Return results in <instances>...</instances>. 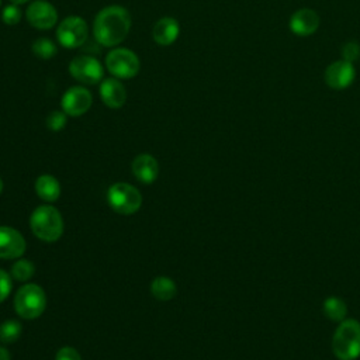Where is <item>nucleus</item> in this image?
<instances>
[{"instance_id": "4", "label": "nucleus", "mask_w": 360, "mask_h": 360, "mask_svg": "<svg viewBox=\"0 0 360 360\" xmlns=\"http://www.w3.org/2000/svg\"><path fill=\"white\" fill-rule=\"evenodd\" d=\"M46 297L37 284H25L14 297V309L24 319H35L45 311Z\"/></svg>"}, {"instance_id": "5", "label": "nucleus", "mask_w": 360, "mask_h": 360, "mask_svg": "<svg viewBox=\"0 0 360 360\" xmlns=\"http://www.w3.org/2000/svg\"><path fill=\"white\" fill-rule=\"evenodd\" d=\"M110 207L122 215L136 212L142 205V195L139 190L128 183H115L107 191Z\"/></svg>"}, {"instance_id": "31", "label": "nucleus", "mask_w": 360, "mask_h": 360, "mask_svg": "<svg viewBox=\"0 0 360 360\" xmlns=\"http://www.w3.org/2000/svg\"><path fill=\"white\" fill-rule=\"evenodd\" d=\"M0 6H1V0H0Z\"/></svg>"}, {"instance_id": "14", "label": "nucleus", "mask_w": 360, "mask_h": 360, "mask_svg": "<svg viewBox=\"0 0 360 360\" xmlns=\"http://www.w3.org/2000/svg\"><path fill=\"white\" fill-rule=\"evenodd\" d=\"M100 97L110 108H120L127 101V90L117 77H107L101 80Z\"/></svg>"}, {"instance_id": "29", "label": "nucleus", "mask_w": 360, "mask_h": 360, "mask_svg": "<svg viewBox=\"0 0 360 360\" xmlns=\"http://www.w3.org/2000/svg\"><path fill=\"white\" fill-rule=\"evenodd\" d=\"M28 0H11V3H14V4H24V3H27Z\"/></svg>"}, {"instance_id": "7", "label": "nucleus", "mask_w": 360, "mask_h": 360, "mask_svg": "<svg viewBox=\"0 0 360 360\" xmlns=\"http://www.w3.org/2000/svg\"><path fill=\"white\" fill-rule=\"evenodd\" d=\"M89 35L86 21L79 15H69L59 22L56 30L58 42L66 49H75L82 46Z\"/></svg>"}, {"instance_id": "2", "label": "nucleus", "mask_w": 360, "mask_h": 360, "mask_svg": "<svg viewBox=\"0 0 360 360\" xmlns=\"http://www.w3.org/2000/svg\"><path fill=\"white\" fill-rule=\"evenodd\" d=\"M332 350L339 360H354L360 356V322L353 318L339 322L333 338Z\"/></svg>"}, {"instance_id": "21", "label": "nucleus", "mask_w": 360, "mask_h": 360, "mask_svg": "<svg viewBox=\"0 0 360 360\" xmlns=\"http://www.w3.org/2000/svg\"><path fill=\"white\" fill-rule=\"evenodd\" d=\"M21 323L15 319H7L0 325V340L3 343H13L21 335Z\"/></svg>"}, {"instance_id": "22", "label": "nucleus", "mask_w": 360, "mask_h": 360, "mask_svg": "<svg viewBox=\"0 0 360 360\" xmlns=\"http://www.w3.org/2000/svg\"><path fill=\"white\" fill-rule=\"evenodd\" d=\"M35 273V267L32 264V262L27 260V259H21L17 260L13 267H11V276L18 280V281H27L30 280Z\"/></svg>"}, {"instance_id": "3", "label": "nucleus", "mask_w": 360, "mask_h": 360, "mask_svg": "<svg viewBox=\"0 0 360 360\" xmlns=\"http://www.w3.org/2000/svg\"><path fill=\"white\" fill-rule=\"evenodd\" d=\"M30 225L34 235L45 242H55L63 233L62 215L52 205L37 207L31 214Z\"/></svg>"}, {"instance_id": "27", "label": "nucleus", "mask_w": 360, "mask_h": 360, "mask_svg": "<svg viewBox=\"0 0 360 360\" xmlns=\"http://www.w3.org/2000/svg\"><path fill=\"white\" fill-rule=\"evenodd\" d=\"M55 360H82L79 352L70 346H65L58 350Z\"/></svg>"}, {"instance_id": "13", "label": "nucleus", "mask_w": 360, "mask_h": 360, "mask_svg": "<svg viewBox=\"0 0 360 360\" xmlns=\"http://www.w3.org/2000/svg\"><path fill=\"white\" fill-rule=\"evenodd\" d=\"M288 27L298 37L312 35L319 27V15L312 8H300L290 17Z\"/></svg>"}, {"instance_id": "19", "label": "nucleus", "mask_w": 360, "mask_h": 360, "mask_svg": "<svg viewBox=\"0 0 360 360\" xmlns=\"http://www.w3.org/2000/svg\"><path fill=\"white\" fill-rule=\"evenodd\" d=\"M323 314L328 319H330L332 322H342L343 319H346V314H347V305L346 302L339 298V297H328L323 301Z\"/></svg>"}, {"instance_id": "12", "label": "nucleus", "mask_w": 360, "mask_h": 360, "mask_svg": "<svg viewBox=\"0 0 360 360\" xmlns=\"http://www.w3.org/2000/svg\"><path fill=\"white\" fill-rule=\"evenodd\" d=\"M24 236L11 226H0V259H17L25 252Z\"/></svg>"}, {"instance_id": "16", "label": "nucleus", "mask_w": 360, "mask_h": 360, "mask_svg": "<svg viewBox=\"0 0 360 360\" xmlns=\"http://www.w3.org/2000/svg\"><path fill=\"white\" fill-rule=\"evenodd\" d=\"M132 173L145 184L153 183L159 174L158 160L149 153H141L132 162Z\"/></svg>"}, {"instance_id": "15", "label": "nucleus", "mask_w": 360, "mask_h": 360, "mask_svg": "<svg viewBox=\"0 0 360 360\" xmlns=\"http://www.w3.org/2000/svg\"><path fill=\"white\" fill-rule=\"evenodd\" d=\"M179 34H180L179 21L172 17L159 18L152 28V37L155 42L163 46L172 45L177 39Z\"/></svg>"}, {"instance_id": "1", "label": "nucleus", "mask_w": 360, "mask_h": 360, "mask_svg": "<svg viewBox=\"0 0 360 360\" xmlns=\"http://www.w3.org/2000/svg\"><path fill=\"white\" fill-rule=\"evenodd\" d=\"M131 30V15L122 6H107L101 8L93 22V35L103 46L121 44Z\"/></svg>"}, {"instance_id": "6", "label": "nucleus", "mask_w": 360, "mask_h": 360, "mask_svg": "<svg viewBox=\"0 0 360 360\" xmlns=\"http://www.w3.org/2000/svg\"><path fill=\"white\" fill-rule=\"evenodd\" d=\"M105 68L117 79H131L139 73L141 62L131 49L115 48L105 56Z\"/></svg>"}, {"instance_id": "18", "label": "nucleus", "mask_w": 360, "mask_h": 360, "mask_svg": "<svg viewBox=\"0 0 360 360\" xmlns=\"http://www.w3.org/2000/svg\"><path fill=\"white\" fill-rule=\"evenodd\" d=\"M176 283L166 276H158L150 283V292L156 300L169 301L176 295Z\"/></svg>"}, {"instance_id": "26", "label": "nucleus", "mask_w": 360, "mask_h": 360, "mask_svg": "<svg viewBox=\"0 0 360 360\" xmlns=\"http://www.w3.org/2000/svg\"><path fill=\"white\" fill-rule=\"evenodd\" d=\"M11 285L13 284H11L10 276L4 270L0 269V302H3L8 297V294L11 291Z\"/></svg>"}, {"instance_id": "17", "label": "nucleus", "mask_w": 360, "mask_h": 360, "mask_svg": "<svg viewBox=\"0 0 360 360\" xmlns=\"http://www.w3.org/2000/svg\"><path fill=\"white\" fill-rule=\"evenodd\" d=\"M35 191L42 200L48 202H53L60 195V184L53 176L41 174L35 180Z\"/></svg>"}, {"instance_id": "30", "label": "nucleus", "mask_w": 360, "mask_h": 360, "mask_svg": "<svg viewBox=\"0 0 360 360\" xmlns=\"http://www.w3.org/2000/svg\"><path fill=\"white\" fill-rule=\"evenodd\" d=\"M1 191H3V181H1V179H0V194H1Z\"/></svg>"}, {"instance_id": "23", "label": "nucleus", "mask_w": 360, "mask_h": 360, "mask_svg": "<svg viewBox=\"0 0 360 360\" xmlns=\"http://www.w3.org/2000/svg\"><path fill=\"white\" fill-rule=\"evenodd\" d=\"M66 115L68 114L65 111H58V110L49 112L48 117H46V127H48V129H51V131H60V129H63L65 125H66V121H68Z\"/></svg>"}, {"instance_id": "9", "label": "nucleus", "mask_w": 360, "mask_h": 360, "mask_svg": "<svg viewBox=\"0 0 360 360\" xmlns=\"http://www.w3.org/2000/svg\"><path fill=\"white\" fill-rule=\"evenodd\" d=\"M93 103L91 93L83 86H72L69 87L60 100L62 111L72 117H80L89 111Z\"/></svg>"}, {"instance_id": "8", "label": "nucleus", "mask_w": 360, "mask_h": 360, "mask_svg": "<svg viewBox=\"0 0 360 360\" xmlns=\"http://www.w3.org/2000/svg\"><path fill=\"white\" fill-rule=\"evenodd\" d=\"M69 73L83 84H97L104 79V68L98 59L80 55L70 60Z\"/></svg>"}, {"instance_id": "11", "label": "nucleus", "mask_w": 360, "mask_h": 360, "mask_svg": "<svg viewBox=\"0 0 360 360\" xmlns=\"http://www.w3.org/2000/svg\"><path fill=\"white\" fill-rule=\"evenodd\" d=\"M325 83L333 89V90H343L349 87L354 77H356V70L352 62H347L345 59L336 60L330 63L326 70H325Z\"/></svg>"}, {"instance_id": "25", "label": "nucleus", "mask_w": 360, "mask_h": 360, "mask_svg": "<svg viewBox=\"0 0 360 360\" xmlns=\"http://www.w3.org/2000/svg\"><path fill=\"white\" fill-rule=\"evenodd\" d=\"M342 56L345 60L353 63L356 59L360 58V45L354 41L346 42L342 48Z\"/></svg>"}, {"instance_id": "24", "label": "nucleus", "mask_w": 360, "mask_h": 360, "mask_svg": "<svg viewBox=\"0 0 360 360\" xmlns=\"http://www.w3.org/2000/svg\"><path fill=\"white\" fill-rule=\"evenodd\" d=\"M1 20L7 25H15L21 20V10L17 4H8L1 10Z\"/></svg>"}, {"instance_id": "10", "label": "nucleus", "mask_w": 360, "mask_h": 360, "mask_svg": "<svg viewBox=\"0 0 360 360\" xmlns=\"http://www.w3.org/2000/svg\"><path fill=\"white\" fill-rule=\"evenodd\" d=\"M28 22L38 30H49L58 22L56 8L46 0H34L25 11Z\"/></svg>"}, {"instance_id": "20", "label": "nucleus", "mask_w": 360, "mask_h": 360, "mask_svg": "<svg viewBox=\"0 0 360 360\" xmlns=\"http://www.w3.org/2000/svg\"><path fill=\"white\" fill-rule=\"evenodd\" d=\"M32 53L39 59H52L58 53V48L49 38H37L32 42Z\"/></svg>"}, {"instance_id": "28", "label": "nucleus", "mask_w": 360, "mask_h": 360, "mask_svg": "<svg viewBox=\"0 0 360 360\" xmlns=\"http://www.w3.org/2000/svg\"><path fill=\"white\" fill-rule=\"evenodd\" d=\"M0 360H11L10 352L3 346H0Z\"/></svg>"}]
</instances>
